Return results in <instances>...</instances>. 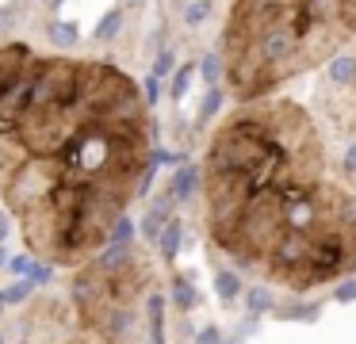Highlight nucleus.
<instances>
[{
	"label": "nucleus",
	"mask_w": 356,
	"mask_h": 344,
	"mask_svg": "<svg viewBox=\"0 0 356 344\" xmlns=\"http://www.w3.org/2000/svg\"><path fill=\"white\" fill-rule=\"evenodd\" d=\"M241 298H245V313H253V318H264V313H272V306H276V295H272V287H264V283L245 287Z\"/></svg>",
	"instance_id": "9b49d317"
},
{
	"label": "nucleus",
	"mask_w": 356,
	"mask_h": 344,
	"mask_svg": "<svg viewBox=\"0 0 356 344\" xmlns=\"http://www.w3.org/2000/svg\"><path fill=\"white\" fill-rule=\"evenodd\" d=\"M0 268H8V252H4V245H0Z\"/></svg>",
	"instance_id": "72a5a7b5"
},
{
	"label": "nucleus",
	"mask_w": 356,
	"mask_h": 344,
	"mask_svg": "<svg viewBox=\"0 0 356 344\" xmlns=\"http://www.w3.org/2000/svg\"><path fill=\"white\" fill-rule=\"evenodd\" d=\"M165 298H169V302L177 306L180 313H192L195 306L203 302V298H200V290H195V283H192V275H172L169 295H165Z\"/></svg>",
	"instance_id": "0eeeda50"
},
{
	"label": "nucleus",
	"mask_w": 356,
	"mask_h": 344,
	"mask_svg": "<svg viewBox=\"0 0 356 344\" xmlns=\"http://www.w3.org/2000/svg\"><path fill=\"white\" fill-rule=\"evenodd\" d=\"M218 111H222V88H218V84H211V88L203 92V99H200V115H195V122H200V126H207V122H215Z\"/></svg>",
	"instance_id": "f3484780"
},
{
	"label": "nucleus",
	"mask_w": 356,
	"mask_h": 344,
	"mask_svg": "<svg viewBox=\"0 0 356 344\" xmlns=\"http://www.w3.org/2000/svg\"><path fill=\"white\" fill-rule=\"evenodd\" d=\"M207 15H211V0H195V4L184 8V23H188V27H200Z\"/></svg>",
	"instance_id": "b1692460"
},
{
	"label": "nucleus",
	"mask_w": 356,
	"mask_h": 344,
	"mask_svg": "<svg viewBox=\"0 0 356 344\" xmlns=\"http://www.w3.org/2000/svg\"><path fill=\"white\" fill-rule=\"evenodd\" d=\"M172 69H177V50H172V46H161V50L154 54V65H149V73H154V76H169Z\"/></svg>",
	"instance_id": "412c9836"
},
{
	"label": "nucleus",
	"mask_w": 356,
	"mask_h": 344,
	"mask_svg": "<svg viewBox=\"0 0 356 344\" xmlns=\"http://www.w3.org/2000/svg\"><path fill=\"white\" fill-rule=\"evenodd\" d=\"M161 96H165V76L146 73V81H142V99H146V107H157Z\"/></svg>",
	"instance_id": "4be33fe9"
},
{
	"label": "nucleus",
	"mask_w": 356,
	"mask_h": 344,
	"mask_svg": "<svg viewBox=\"0 0 356 344\" xmlns=\"http://www.w3.org/2000/svg\"><path fill=\"white\" fill-rule=\"evenodd\" d=\"M27 279H31L35 287H42V283H50V279H54V268H50L47 260H35V256H31V268H27Z\"/></svg>",
	"instance_id": "5701e85b"
},
{
	"label": "nucleus",
	"mask_w": 356,
	"mask_h": 344,
	"mask_svg": "<svg viewBox=\"0 0 356 344\" xmlns=\"http://www.w3.org/2000/svg\"><path fill=\"white\" fill-rule=\"evenodd\" d=\"M96 290H100V272H77V279H73V287H70V298L77 306H88V298H96Z\"/></svg>",
	"instance_id": "2eb2a0df"
},
{
	"label": "nucleus",
	"mask_w": 356,
	"mask_h": 344,
	"mask_svg": "<svg viewBox=\"0 0 356 344\" xmlns=\"http://www.w3.org/2000/svg\"><path fill=\"white\" fill-rule=\"evenodd\" d=\"M341 168H345V176H356V138H353V145L345 149V161H341Z\"/></svg>",
	"instance_id": "c756f323"
},
{
	"label": "nucleus",
	"mask_w": 356,
	"mask_h": 344,
	"mask_svg": "<svg viewBox=\"0 0 356 344\" xmlns=\"http://www.w3.org/2000/svg\"><path fill=\"white\" fill-rule=\"evenodd\" d=\"M333 298H337L341 306H345V302H356V279H341L337 287H333Z\"/></svg>",
	"instance_id": "a878e982"
},
{
	"label": "nucleus",
	"mask_w": 356,
	"mask_h": 344,
	"mask_svg": "<svg viewBox=\"0 0 356 344\" xmlns=\"http://www.w3.org/2000/svg\"><path fill=\"white\" fill-rule=\"evenodd\" d=\"M222 344H238V341H222Z\"/></svg>",
	"instance_id": "e433bc0d"
},
{
	"label": "nucleus",
	"mask_w": 356,
	"mask_h": 344,
	"mask_svg": "<svg viewBox=\"0 0 356 344\" xmlns=\"http://www.w3.org/2000/svg\"><path fill=\"white\" fill-rule=\"evenodd\" d=\"M8 310V298H4V290H0V313Z\"/></svg>",
	"instance_id": "f704fd0d"
},
{
	"label": "nucleus",
	"mask_w": 356,
	"mask_h": 344,
	"mask_svg": "<svg viewBox=\"0 0 356 344\" xmlns=\"http://www.w3.org/2000/svg\"><path fill=\"white\" fill-rule=\"evenodd\" d=\"M8 229H12V222H8V218H4V214H0V245L8 241Z\"/></svg>",
	"instance_id": "2f4dec72"
},
{
	"label": "nucleus",
	"mask_w": 356,
	"mask_h": 344,
	"mask_svg": "<svg viewBox=\"0 0 356 344\" xmlns=\"http://www.w3.org/2000/svg\"><path fill=\"white\" fill-rule=\"evenodd\" d=\"M146 0H123V8H142Z\"/></svg>",
	"instance_id": "473e14b6"
},
{
	"label": "nucleus",
	"mask_w": 356,
	"mask_h": 344,
	"mask_svg": "<svg viewBox=\"0 0 356 344\" xmlns=\"http://www.w3.org/2000/svg\"><path fill=\"white\" fill-rule=\"evenodd\" d=\"M62 180V172H58V165H47V161H27V165H19L16 172L4 180V199H8L12 211H31V206H39L42 199L50 195V188Z\"/></svg>",
	"instance_id": "f257e3e1"
},
{
	"label": "nucleus",
	"mask_w": 356,
	"mask_h": 344,
	"mask_svg": "<svg viewBox=\"0 0 356 344\" xmlns=\"http://www.w3.org/2000/svg\"><path fill=\"white\" fill-rule=\"evenodd\" d=\"M272 318H280V321H318L322 318V306H302V302L272 306Z\"/></svg>",
	"instance_id": "dca6fc26"
},
{
	"label": "nucleus",
	"mask_w": 356,
	"mask_h": 344,
	"mask_svg": "<svg viewBox=\"0 0 356 344\" xmlns=\"http://www.w3.org/2000/svg\"><path fill=\"white\" fill-rule=\"evenodd\" d=\"M104 336H108L111 344H131V336H134V313L127 310V306H115V310L108 313V321H104Z\"/></svg>",
	"instance_id": "6e6552de"
},
{
	"label": "nucleus",
	"mask_w": 356,
	"mask_h": 344,
	"mask_svg": "<svg viewBox=\"0 0 356 344\" xmlns=\"http://www.w3.org/2000/svg\"><path fill=\"white\" fill-rule=\"evenodd\" d=\"M310 241L314 234H302V229H280L276 241L268 245L264 260H268V272H280V275H295L310 256Z\"/></svg>",
	"instance_id": "f03ea898"
},
{
	"label": "nucleus",
	"mask_w": 356,
	"mask_h": 344,
	"mask_svg": "<svg viewBox=\"0 0 356 344\" xmlns=\"http://www.w3.org/2000/svg\"><path fill=\"white\" fill-rule=\"evenodd\" d=\"M192 81H195V61L177 65V69L169 73V96L177 99V104H184V96L192 92Z\"/></svg>",
	"instance_id": "4468645a"
},
{
	"label": "nucleus",
	"mask_w": 356,
	"mask_h": 344,
	"mask_svg": "<svg viewBox=\"0 0 356 344\" xmlns=\"http://www.w3.org/2000/svg\"><path fill=\"white\" fill-rule=\"evenodd\" d=\"M134 234H138V226H134V218H131L127 211H119L115 218H111V226H108V241L131 245V241H134Z\"/></svg>",
	"instance_id": "a211bd4d"
},
{
	"label": "nucleus",
	"mask_w": 356,
	"mask_h": 344,
	"mask_svg": "<svg viewBox=\"0 0 356 344\" xmlns=\"http://www.w3.org/2000/svg\"><path fill=\"white\" fill-rule=\"evenodd\" d=\"M123 23H127V8L119 4V8H111V12H104L100 15V23H96V31H92V38L96 42H111V38L123 31Z\"/></svg>",
	"instance_id": "ddd939ff"
},
{
	"label": "nucleus",
	"mask_w": 356,
	"mask_h": 344,
	"mask_svg": "<svg viewBox=\"0 0 356 344\" xmlns=\"http://www.w3.org/2000/svg\"><path fill=\"white\" fill-rule=\"evenodd\" d=\"M200 183H203V168L192 165V161L177 165V172L169 176V191H172V199H177V203H192L195 191H200Z\"/></svg>",
	"instance_id": "20e7f679"
},
{
	"label": "nucleus",
	"mask_w": 356,
	"mask_h": 344,
	"mask_svg": "<svg viewBox=\"0 0 356 344\" xmlns=\"http://www.w3.org/2000/svg\"><path fill=\"white\" fill-rule=\"evenodd\" d=\"M157 249H161L165 264H172V260L180 256V249H184V222H180L177 214H172V218L165 222L161 237H157Z\"/></svg>",
	"instance_id": "1a4fd4ad"
},
{
	"label": "nucleus",
	"mask_w": 356,
	"mask_h": 344,
	"mask_svg": "<svg viewBox=\"0 0 356 344\" xmlns=\"http://www.w3.org/2000/svg\"><path fill=\"white\" fill-rule=\"evenodd\" d=\"M131 268H134V249L131 245H119V241H104L100 252H96V260H92V272L108 275V279L131 272Z\"/></svg>",
	"instance_id": "7ed1b4c3"
},
{
	"label": "nucleus",
	"mask_w": 356,
	"mask_h": 344,
	"mask_svg": "<svg viewBox=\"0 0 356 344\" xmlns=\"http://www.w3.org/2000/svg\"><path fill=\"white\" fill-rule=\"evenodd\" d=\"M31 295H35V283L27 279V275H19V279L12 283L8 290H4V298H8V306H24V302H31Z\"/></svg>",
	"instance_id": "aec40b11"
},
{
	"label": "nucleus",
	"mask_w": 356,
	"mask_h": 344,
	"mask_svg": "<svg viewBox=\"0 0 356 344\" xmlns=\"http://www.w3.org/2000/svg\"><path fill=\"white\" fill-rule=\"evenodd\" d=\"M325 84L356 88V54H330L325 58Z\"/></svg>",
	"instance_id": "39448f33"
},
{
	"label": "nucleus",
	"mask_w": 356,
	"mask_h": 344,
	"mask_svg": "<svg viewBox=\"0 0 356 344\" xmlns=\"http://www.w3.org/2000/svg\"><path fill=\"white\" fill-rule=\"evenodd\" d=\"M222 73H226L222 54H218V50H207V54L200 58V76H203V84H207V88H211V84H218V81H222Z\"/></svg>",
	"instance_id": "6ab92c4d"
},
{
	"label": "nucleus",
	"mask_w": 356,
	"mask_h": 344,
	"mask_svg": "<svg viewBox=\"0 0 356 344\" xmlns=\"http://www.w3.org/2000/svg\"><path fill=\"white\" fill-rule=\"evenodd\" d=\"M0 344H4V333H0Z\"/></svg>",
	"instance_id": "58836bf2"
},
{
	"label": "nucleus",
	"mask_w": 356,
	"mask_h": 344,
	"mask_svg": "<svg viewBox=\"0 0 356 344\" xmlns=\"http://www.w3.org/2000/svg\"><path fill=\"white\" fill-rule=\"evenodd\" d=\"M19 15V4H0V31H8Z\"/></svg>",
	"instance_id": "cd10ccee"
},
{
	"label": "nucleus",
	"mask_w": 356,
	"mask_h": 344,
	"mask_svg": "<svg viewBox=\"0 0 356 344\" xmlns=\"http://www.w3.org/2000/svg\"><path fill=\"white\" fill-rule=\"evenodd\" d=\"M50 4H54V8H62V4H65V0H50Z\"/></svg>",
	"instance_id": "c9c22d12"
},
{
	"label": "nucleus",
	"mask_w": 356,
	"mask_h": 344,
	"mask_svg": "<svg viewBox=\"0 0 356 344\" xmlns=\"http://www.w3.org/2000/svg\"><path fill=\"white\" fill-rule=\"evenodd\" d=\"M211 283H215V298L222 306H234L241 298V290H245V283H241V275L234 272V268H215V272H211Z\"/></svg>",
	"instance_id": "423d86ee"
},
{
	"label": "nucleus",
	"mask_w": 356,
	"mask_h": 344,
	"mask_svg": "<svg viewBox=\"0 0 356 344\" xmlns=\"http://www.w3.org/2000/svg\"><path fill=\"white\" fill-rule=\"evenodd\" d=\"M241 336H257V318H253V313H245V318L238 321V341H241Z\"/></svg>",
	"instance_id": "c85d7f7f"
},
{
	"label": "nucleus",
	"mask_w": 356,
	"mask_h": 344,
	"mask_svg": "<svg viewBox=\"0 0 356 344\" xmlns=\"http://www.w3.org/2000/svg\"><path fill=\"white\" fill-rule=\"evenodd\" d=\"M0 180H8V157H4V142H0Z\"/></svg>",
	"instance_id": "7c9ffc66"
},
{
	"label": "nucleus",
	"mask_w": 356,
	"mask_h": 344,
	"mask_svg": "<svg viewBox=\"0 0 356 344\" xmlns=\"http://www.w3.org/2000/svg\"><path fill=\"white\" fill-rule=\"evenodd\" d=\"M226 336H222V325H203V329H195V336H192V344H222Z\"/></svg>",
	"instance_id": "393cba45"
},
{
	"label": "nucleus",
	"mask_w": 356,
	"mask_h": 344,
	"mask_svg": "<svg viewBox=\"0 0 356 344\" xmlns=\"http://www.w3.org/2000/svg\"><path fill=\"white\" fill-rule=\"evenodd\" d=\"M27 268H31V252H19V256H8V272L16 275H27Z\"/></svg>",
	"instance_id": "bb28decb"
},
{
	"label": "nucleus",
	"mask_w": 356,
	"mask_h": 344,
	"mask_svg": "<svg viewBox=\"0 0 356 344\" xmlns=\"http://www.w3.org/2000/svg\"><path fill=\"white\" fill-rule=\"evenodd\" d=\"M47 38L58 46V50H73L81 42V27L73 19H50L47 23Z\"/></svg>",
	"instance_id": "9d476101"
},
{
	"label": "nucleus",
	"mask_w": 356,
	"mask_h": 344,
	"mask_svg": "<svg viewBox=\"0 0 356 344\" xmlns=\"http://www.w3.org/2000/svg\"><path fill=\"white\" fill-rule=\"evenodd\" d=\"M149 344H165V341H149Z\"/></svg>",
	"instance_id": "4c0bfd02"
},
{
	"label": "nucleus",
	"mask_w": 356,
	"mask_h": 344,
	"mask_svg": "<svg viewBox=\"0 0 356 344\" xmlns=\"http://www.w3.org/2000/svg\"><path fill=\"white\" fill-rule=\"evenodd\" d=\"M165 302L169 298L161 290H149L146 295V318H149V341H165Z\"/></svg>",
	"instance_id": "f8f14e48"
}]
</instances>
